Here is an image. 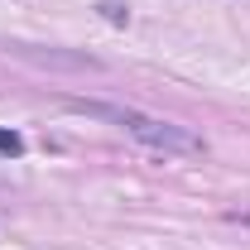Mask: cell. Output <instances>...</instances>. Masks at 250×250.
I'll use <instances>...</instances> for the list:
<instances>
[{
    "label": "cell",
    "instance_id": "cell-3",
    "mask_svg": "<svg viewBox=\"0 0 250 250\" xmlns=\"http://www.w3.org/2000/svg\"><path fill=\"white\" fill-rule=\"evenodd\" d=\"M101 15H106L111 24H121V20H125V10H121V5H101Z\"/></svg>",
    "mask_w": 250,
    "mask_h": 250
},
{
    "label": "cell",
    "instance_id": "cell-2",
    "mask_svg": "<svg viewBox=\"0 0 250 250\" xmlns=\"http://www.w3.org/2000/svg\"><path fill=\"white\" fill-rule=\"evenodd\" d=\"M0 154H5V159H20V154H24V140H20L15 130H0Z\"/></svg>",
    "mask_w": 250,
    "mask_h": 250
},
{
    "label": "cell",
    "instance_id": "cell-1",
    "mask_svg": "<svg viewBox=\"0 0 250 250\" xmlns=\"http://www.w3.org/2000/svg\"><path fill=\"white\" fill-rule=\"evenodd\" d=\"M62 106H67V111H77V116H92V121L116 125V130H125L130 140H140L145 149H154V154H168V159L202 154V149H207V145H202V135H192L188 125H173V121H159V116H145V111H135V106L82 101V96H67Z\"/></svg>",
    "mask_w": 250,
    "mask_h": 250
}]
</instances>
